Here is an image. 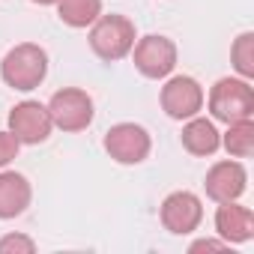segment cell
Segmentation results:
<instances>
[{"instance_id": "obj_7", "label": "cell", "mask_w": 254, "mask_h": 254, "mask_svg": "<svg viewBox=\"0 0 254 254\" xmlns=\"http://www.w3.org/2000/svg\"><path fill=\"white\" fill-rule=\"evenodd\" d=\"M162 108L171 120H191L203 108V87L191 75H174L162 87Z\"/></svg>"}, {"instance_id": "obj_11", "label": "cell", "mask_w": 254, "mask_h": 254, "mask_svg": "<svg viewBox=\"0 0 254 254\" xmlns=\"http://www.w3.org/2000/svg\"><path fill=\"white\" fill-rule=\"evenodd\" d=\"M215 230L227 245L230 242H248L254 236V215H251L248 206H239L236 200H227L215 212Z\"/></svg>"}, {"instance_id": "obj_8", "label": "cell", "mask_w": 254, "mask_h": 254, "mask_svg": "<svg viewBox=\"0 0 254 254\" xmlns=\"http://www.w3.org/2000/svg\"><path fill=\"white\" fill-rule=\"evenodd\" d=\"M51 129H54L51 114H48V108L39 105V102H30V99H27V102L15 105L12 114H9V132H12L21 144H42V141H48Z\"/></svg>"}, {"instance_id": "obj_13", "label": "cell", "mask_w": 254, "mask_h": 254, "mask_svg": "<svg viewBox=\"0 0 254 254\" xmlns=\"http://www.w3.org/2000/svg\"><path fill=\"white\" fill-rule=\"evenodd\" d=\"M183 147L191 153V156H212L218 147H221V135L212 126V120L206 117H191L186 126H183Z\"/></svg>"}, {"instance_id": "obj_20", "label": "cell", "mask_w": 254, "mask_h": 254, "mask_svg": "<svg viewBox=\"0 0 254 254\" xmlns=\"http://www.w3.org/2000/svg\"><path fill=\"white\" fill-rule=\"evenodd\" d=\"M33 3H39V6H51V3H57V0H33Z\"/></svg>"}, {"instance_id": "obj_12", "label": "cell", "mask_w": 254, "mask_h": 254, "mask_svg": "<svg viewBox=\"0 0 254 254\" xmlns=\"http://www.w3.org/2000/svg\"><path fill=\"white\" fill-rule=\"evenodd\" d=\"M30 183L27 177L15 174V171H3L0 174V218H15L30 206Z\"/></svg>"}, {"instance_id": "obj_1", "label": "cell", "mask_w": 254, "mask_h": 254, "mask_svg": "<svg viewBox=\"0 0 254 254\" xmlns=\"http://www.w3.org/2000/svg\"><path fill=\"white\" fill-rule=\"evenodd\" d=\"M0 75H3V81L12 90H21V93L36 90L45 81V75H48V54H45V48H39L33 42L15 45L3 57V63H0Z\"/></svg>"}, {"instance_id": "obj_9", "label": "cell", "mask_w": 254, "mask_h": 254, "mask_svg": "<svg viewBox=\"0 0 254 254\" xmlns=\"http://www.w3.org/2000/svg\"><path fill=\"white\" fill-rule=\"evenodd\" d=\"M200 218H203V206H200V197L191 191H174L162 200V224H165V230H171L177 236L197 230Z\"/></svg>"}, {"instance_id": "obj_18", "label": "cell", "mask_w": 254, "mask_h": 254, "mask_svg": "<svg viewBox=\"0 0 254 254\" xmlns=\"http://www.w3.org/2000/svg\"><path fill=\"white\" fill-rule=\"evenodd\" d=\"M21 150V141L12 135V132H0V168H6Z\"/></svg>"}, {"instance_id": "obj_5", "label": "cell", "mask_w": 254, "mask_h": 254, "mask_svg": "<svg viewBox=\"0 0 254 254\" xmlns=\"http://www.w3.org/2000/svg\"><path fill=\"white\" fill-rule=\"evenodd\" d=\"M150 135L138 123H117L105 135V150L120 165H141L150 156Z\"/></svg>"}, {"instance_id": "obj_17", "label": "cell", "mask_w": 254, "mask_h": 254, "mask_svg": "<svg viewBox=\"0 0 254 254\" xmlns=\"http://www.w3.org/2000/svg\"><path fill=\"white\" fill-rule=\"evenodd\" d=\"M33 254L36 251V242L33 239H27V236H21V233H9V236H3L0 239V254Z\"/></svg>"}, {"instance_id": "obj_15", "label": "cell", "mask_w": 254, "mask_h": 254, "mask_svg": "<svg viewBox=\"0 0 254 254\" xmlns=\"http://www.w3.org/2000/svg\"><path fill=\"white\" fill-rule=\"evenodd\" d=\"M224 150L236 159H248L254 153V123L251 120H236V123H227V132L221 138Z\"/></svg>"}, {"instance_id": "obj_19", "label": "cell", "mask_w": 254, "mask_h": 254, "mask_svg": "<svg viewBox=\"0 0 254 254\" xmlns=\"http://www.w3.org/2000/svg\"><path fill=\"white\" fill-rule=\"evenodd\" d=\"M227 248V242L224 239H197V242H191V254H197V251H224Z\"/></svg>"}, {"instance_id": "obj_2", "label": "cell", "mask_w": 254, "mask_h": 254, "mask_svg": "<svg viewBox=\"0 0 254 254\" xmlns=\"http://www.w3.org/2000/svg\"><path fill=\"white\" fill-rule=\"evenodd\" d=\"M135 45V24L126 15H99L90 24V48L96 57L114 63L123 60Z\"/></svg>"}, {"instance_id": "obj_4", "label": "cell", "mask_w": 254, "mask_h": 254, "mask_svg": "<svg viewBox=\"0 0 254 254\" xmlns=\"http://www.w3.org/2000/svg\"><path fill=\"white\" fill-rule=\"evenodd\" d=\"M48 114H51V123L63 132H81L93 123V99L78 90V87H66V90H57L48 102Z\"/></svg>"}, {"instance_id": "obj_14", "label": "cell", "mask_w": 254, "mask_h": 254, "mask_svg": "<svg viewBox=\"0 0 254 254\" xmlns=\"http://www.w3.org/2000/svg\"><path fill=\"white\" fill-rule=\"evenodd\" d=\"M57 15L69 27H90L102 15V0H57Z\"/></svg>"}, {"instance_id": "obj_10", "label": "cell", "mask_w": 254, "mask_h": 254, "mask_svg": "<svg viewBox=\"0 0 254 254\" xmlns=\"http://www.w3.org/2000/svg\"><path fill=\"white\" fill-rule=\"evenodd\" d=\"M248 174L239 162H215L206 174V194L215 203H227V200H239V194L245 191Z\"/></svg>"}, {"instance_id": "obj_3", "label": "cell", "mask_w": 254, "mask_h": 254, "mask_svg": "<svg viewBox=\"0 0 254 254\" xmlns=\"http://www.w3.org/2000/svg\"><path fill=\"white\" fill-rule=\"evenodd\" d=\"M209 111L221 123L251 120L254 114V90L245 78H221L209 93Z\"/></svg>"}, {"instance_id": "obj_16", "label": "cell", "mask_w": 254, "mask_h": 254, "mask_svg": "<svg viewBox=\"0 0 254 254\" xmlns=\"http://www.w3.org/2000/svg\"><path fill=\"white\" fill-rule=\"evenodd\" d=\"M230 57H233L236 72H239L245 81H248V78H254V33H242V36L233 42Z\"/></svg>"}, {"instance_id": "obj_6", "label": "cell", "mask_w": 254, "mask_h": 254, "mask_svg": "<svg viewBox=\"0 0 254 254\" xmlns=\"http://www.w3.org/2000/svg\"><path fill=\"white\" fill-rule=\"evenodd\" d=\"M135 51V66L144 78H168L177 66V45L168 39V36H144L132 45Z\"/></svg>"}]
</instances>
